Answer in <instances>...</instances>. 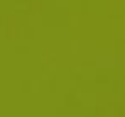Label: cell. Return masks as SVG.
Returning <instances> with one entry per match:
<instances>
[]
</instances>
